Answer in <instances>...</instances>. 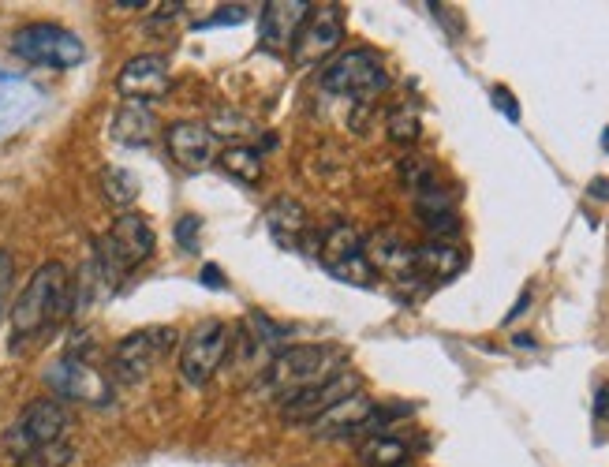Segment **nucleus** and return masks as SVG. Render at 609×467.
I'll return each instance as SVG.
<instances>
[{"instance_id":"nucleus-26","label":"nucleus","mask_w":609,"mask_h":467,"mask_svg":"<svg viewBox=\"0 0 609 467\" xmlns=\"http://www.w3.org/2000/svg\"><path fill=\"white\" fill-rule=\"evenodd\" d=\"M199 232H202V221L195 213H184V217L176 221V243H180L184 251H199Z\"/></svg>"},{"instance_id":"nucleus-6","label":"nucleus","mask_w":609,"mask_h":467,"mask_svg":"<svg viewBox=\"0 0 609 467\" xmlns=\"http://www.w3.org/2000/svg\"><path fill=\"white\" fill-rule=\"evenodd\" d=\"M385 83H389V75L374 49H348L322 68V86L340 98H370L385 90Z\"/></svg>"},{"instance_id":"nucleus-10","label":"nucleus","mask_w":609,"mask_h":467,"mask_svg":"<svg viewBox=\"0 0 609 467\" xmlns=\"http://www.w3.org/2000/svg\"><path fill=\"white\" fill-rule=\"evenodd\" d=\"M340 38H344V8L340 4H314L311 15L303 19V27L296 30L292 60L299 68H314L329 53H337Z\"/></svg>"},{"instance_id":"nucleus-35","label":"nucleus","mask_w":609,"mask_h":467,"mask_svg":"<svg viewBox=\"0 0 609 467\" xmlns=\"http://www.w3.org/2000/svg\"><path fill=\"white\" fill-rule=\"evenodd\" d=\"M602 146H606V150H609V128H606V135H602Z\"/></svg>"},{"instance_id":"nucleus-12","label":"nucleus","mask_w":609,"mask_h":467,"mask_svg":"<svg viewBox=\"0 0 609 467\" xmlns=\"http://www.w3.org/2000/svg\"><path fill=\"white\" fill-rule=\"evenodd\" d=\"M116 90L128 101H142V105L165 98L169 94V64H165V57H154V53L131 57L116 75Z\"/></svg>"},{"instance_id":"nucleus-5","label":"nucleus","mask_w":609,"mask_h":467,"mask_svg":"<svg viewBox=\"0 0 609 467\" xmlns=\"http://www.w3.org/2000/svg\"><path fill=\"white\" fill-rule=\"evenodd\" d=\"M94 247H98L101 273H105V277H120V273L142 266L146 258L154 255L157 236L142 213H124V217H116L113 221L109 236L98 240Z\"/></svg>"},{"instance_id":"nucleus-22","label":"nucleus","mask_w":609,"mask_h":467,"mask_svg":"<svg viewBox=\"0 0 609 467\" xmlns=\"http://www.w3.org/2000/svg\"><path fill=\"white\" fill-rule=\"evenodd\" d=\"M101 195H105V202H109V206L128 210L131 202L139 199V180H135V172L120 169V165L101 169Z\"/></svg>"},{"instance_id":"nucleus-13","label":"nucleus","mask_w":609,"mask_h":467,"mask_svg":"<svg viewBox=\"0 0 609 467\" xmlns=\"http://www.w3.org/2000/svg\"><path fill=\"white\" fill-rule=\"evenodd\" d=\"M359 374H352V370H340L337 378H329L326 385H314V389H307V393H299V397L284 400V419L288 423H314L318 415H326L333 404H340L344 397H352V393H359Z\"/></svg>"},{"instance_id":"nucleus-4","label":"nucleus","mask_w":609,"mask_h":467,"mask_svg":"<svg viewBox=\"0 0 609 467\" xmlns=\"http://www.w3.org/2000/svg\"><path fill=\"white\" fill-rule=\"evenodd\" d=\"M71 426V415L60 400H34L23 408V415L15 419L8 430V449L15 456H38V453H57L64 434Z\"/></svg>"},{"instance_id":"nucleus-16","label":"nucleus","mask_w":609,"mask_h":467,"mask_svg":"<svg viewBox=\"0 0 609 467\" xmlns=\"http://www.w3.org/2000/svg\"><path fill=\"white\" fill-rule=\"evenodd\" d=\"M311 8L314 4H307V0H270V4H262V15H258L262 45L266 49H288L296 42V30L303 27Z\"/></svg>"},{"instance_id":"nucleus-33","label":"nucleus","mask_w":609,"mask_h":467,"mask_svg":"<svg viewBox=\"0 0 609 467\" xmlns=\"http://www.w3.org/2000/svg\"><path fill=\"white\" fill-rule=\"evenodd\" d=\"M527 307H531V292H524V296L516 299V307H512V311L505 314V322H516V318H520V314H524Z\"/></svg>"},{"instance_id":"nucleus-28","label":"nucleus","mask_w":609,"mask_h":467,"mask_svg":"<svg viewBox=\"0 0 609 467\" xmlns=\"http://www.w3.org/2000/svg\"><path fill=\"white\" fill-rule=\"evenodd\" d=\"M490 98H494V109H501V113L509 116L512 124L520 120V105H516V98H512L509 86H494V94H490Z\"/></svg>"},{"instance_id":"nucleus-24","label":"nucleus","mask_w":609,"mask_h":467,"mask_svg":"<svg viewBox=\"0 0 609 467\" xmlns=\"http://www.w3.org/2000/svg\"><path fill=\"white\" fill-rule=\"evenodd\" d=\"M389 139L400 142V146L419 139V109L415 105H400L389 113Z\"/></svg>"},{"instance_id":"nucleus-19","label":"nucleus","mask_w":609,"mask_h":467,"mask_svg":"<svg viewBox=\"0 0 609 467\" xmlns=\"http://www.w3.org/2000/svg\"><path fill=\"white\" fill-rule=\"evenodd\" d=\"M307 210H303V202L288 199V195H281V199L270 202V210H266V228H270V236L281 247H299L303 243V236H307Z\"/></svg>"},{"instance_id":"nucleus-17","label":"nucleus","mask_w":609,"mask_h":467,"mask_svg":"<svg viewBox=\"0 0 609 467\" xmlns=\"http://www.w3.org/2000/svg\"><path fill=\"white\" fill-rule=\"evenodd\" d=\"M370 411H374V400L359 389V393L344 397L340 404H333L326 415H318V419H314V434H322V438H348V434H359Z\"/></svg>"},{"instance_id":"nucleus-7","label":"nucleus","mask_w":609,"mask_h":467,"mask_svg":"<svg viewBox=\"0 0 609 467\" xmlns=\"http://www.w3.org/2000/svg\"><path fill=\"white\" fill-rule=\"evenodd\" d=\"M318 258H322V266H326L337 281L363 284V288L374 284V269H370L367 251H363V236H359L348 221H333V225L322 232Z\"/></svg>"},{"instance_id":"nucleus-27","label":"nucleus","mask_w":609,"mask_h":467,"mask_svg":"<svg viewBox=\"0 0 609 467\" xmlns=\"http://www.w3.org/2000/svg\"><path fill=\"white\" fill-rule=\"evenodd\" d=\"M12 277H15V266H12V255L0 247V314L8 307V292H12Z\"/></svg>"},{"instance_id":"nucleus-8","label":"nucleus","mask_w":609,"mask_h":467,"mask_svg":"<svg viewBox=\"0 0 609 467\" xmlns=\"http://www.w3.org/2000/svg\"><path fill=\"white\" fill-rule=\"evenodd\" d=\"M172 344H176V333H172V329H139V333L124 337L113 348L109 374H113L120 385L142 382V378L157 367V359L169 352Z\"/></svg>"},{"instance_id":"nucleus-32","label":"nucleus","mask_w":609,"mask_h":467,"mask_svg":"<svg viewBox=\"0 0 609 467\" xmlns=\"http://www.w3.org/2000/svg\"><path fill=\"white\" fill-rule=\"evenodd\" d=\"M587 195H591V199H602V202H606V199H609V180H606V176H598V180H591V187H587Z\"/></svg>"},{"instance_id":"nucleus-14","label":"nucleus","mask_w":609,"mask_h":467,"mask_svg":"<svg viewBox=\"0 0 609 467\" xmlns=\"http://www.w3.org/2000/svg\"><path fill=\"white\" fill-rule=\"evenodd\" d=\"M363 251H367V262L374 273H389L400 284L419 281V273H415V247L400 240L397 232H374L370 240H363Z\"/></svg>"},{"instance_id":"nucleus-18","label":"nucleus","mask_w":609,"mask_h":467,"mask_svg":"<svg viewBox=\"0 0 609 467\" xmlns=\"http://www.w3.org/2000/svg\"><path fill=\"white\" fill-rule=\"evenodd\" d=\"M109 131H113V139L124 142V146H146V142L157 135V116L154 109L142 105V101H124L113 113Z\"/></svg>"},{"instance_id":"nucleus-25","label":"nucleus","mask_w":609,"mask_h":467,"mask_svg":"<svg viewBox=\"0 0 609 467\" xmlns=\"http://www.w3.org/2000/svg\"><path fill=\"white\" fill-rule=\"evenodd\" d=\"M400 180L408 187H415V195L423 191V187L434 184V169H430V161L423 157H404V165H400Z\"/></svg>"},{"instance_id":"nucleus-31","label":"nucleus","mask_w":609,"mask_h":467,"mask_svg":"<svg viewBox=\"0 0 609 467\" xmlns=\"http://www.w3.org/2000/svg\"><path fill=\"white\" fill-rule=\"evenodd\" d=\"M206 288H225V277H221V269L217 266H202V277H199Z\"/></svg>"},{"instance_id":"nucleus-36","label":"nucleus","mask_w":609,"mask_h":467,"mask_svg":"<svg viewBox=\"0 0 609 467\" xmlns=\"http://www.w3.org/2000/svg\"><path fill=\"white\" fill-rule=\"evenodd\" d=\"M23 467H27V464H23Z\"/></svg>"},{"instance_id":"nucleus-9","label":"nucleus","mask_w":609,"mask_h":467,"mask_svg":"<svg viewBox=\"0 0 609 467\" xmlns=\"http://www.w3.org/2000/svg\"><path fill=\"white\" fill-rule=\"evenodd\" d=\"M228 352V326L221 318H206L184 337L180 348V378L187 385H206L217 374Z\"/></svg>"},{"instance_id":"nucleus-3","label":"nucleus","mask_w":609,"mask_h":467,"mask_svg":"<svg viewBox=\"0 0 609 467\" xmlns=\"http://www.w3.org/2000/svg\"><path fill=\"white\" fill-rule=\"evenodd\" d=\"M12 53L19 60H27V64H38V68L68 71V68H79L86 60V45L83 38L71 34L68 27H57V23H27V27L15 30Z\"/></svg>"},{"instance_id":"nucleus-11","label":"nucleus","mask_w":609,"mask_h":467,"mask_svg":"<svg viewBox=\"0 0 609 467\" xmlns=\"http://www.w3.org/2000/svg\"><path fill=\"white\" fill-rule=\"evenodd\" d=\"M45 382L68 400H86V404H105L109 400V382L86 363L83 355H64L60 363L49 367Z\"/></svg>"},{"instance_id":"nucleus-20","label":"nucleus","mask_w":609,"mask_h":467,"mask_svg":"<svg viewBox=\"0 0 609 467\" xmlns=\"http://www.w3.org/2000/svg\"><path fill=\"white\" fill-rule=\"evenodd\" d=\"M464 251L453 247L449 240H426L423 247H415V273L419 277H434V281H449L464 269Z\"/></svg>"},{"instance_id":"nucleus-23","label":"nucleus","mask_w":609,"mask_h":467,"mask_svg":"<svg viewBox=\"0 0 609 467\" xmlns=\"http://www.w3.org/2000/svg\"><path fill=\"white\" fill-rule=\"evenodd\" d=\"M221 169L228 176H236L240 184H258L262 180V154L251 150V146H228L221 154Z\"/></svg>"},{"instance_id":"nucleus-30","label":"nucleus","mask_w":609,"mask_h":467,"mask_svg":"<svg viewBox=\"0 0 609 467\" xmlns=\"http://www.w3.org/2000/svg\"><path fill=\"white\" fill-rule=\"evenodd\" d=\"M595 419H598V423H609V382L598 385V393H595Z\"/></svg>"},{"instance_id":"nucleus-15","label":"nucleus","mask_w":609,"mask_h":467,"mask_svg":"<svg viewBox=\"0 0 609 467\" xmlns=\"http://www.w3.org/2000/svg\"><path fill=\"white\" fill-rule=\"evenodd\" d=\"M165 146H169V157L187 172H199L213 161V131L206 124H195V120H180L165 131Z\"/></svg>"},{"instance_id":"nucleus-34","label":"nucleus","mask_w":609,"mask_h":467,"mask_svg":"<svg viewBox=\"0 0 609 467\" xmlns=\"http://www.w3.org/2000/svg\"><path fill=\"white\" fill-rule=\"evenodd\" d=\"M113 8H146V0H113Z\"/></svg>"},{"instance_id":"nucleus-21","label":"nucleus","mask_w":609,"mask_h":467,"mask_svg":"<svg viewBox=\"0 0 609 467\" xmlns=\"http://www.w3.org/2000/svg\"><path fill=\"white\" fill-rule=\"evenodd\" d=\"M359 460L367 467H408L411 449H408V441H400V438L370 434V438L359 445Z\"/></svg>"},{"instance_id":"nucleus-1","label":"nucleus","mask_w":609,"mask_h":467,"mask_svg":"<svg viewBox=\"0 0 609 467\" xmlns=\"http://www.w3.org/2000/svg\"><path fill=\"white\" fill-rule=\"evenodd\" d=\"M68 311H71L68 269L60 266V262H45V266H38L30 273V281L23 284L19 299L12 303L15 348L34 337H42L45 329L57 326Z\"/></svg>"},{"instance_id":"nucleus-29","label":"nucleus","mask_w":609,"mask_h":467,"mask_svg":"<svg viewBox=\"0 0 609 467\" xmlns=\"http://www.w3.org/2000/svg\"><path fill=\"white\" fill-rule=\"evenodd\" d=\"M247 15H251V12H247L243 4H232L228 12H217V15H213V19H206V27H213V23H243Z\"/></svg>"},{"instance_id":"nucleus-2","label":"nucleus","mask_w":609,"mask_h":467,"mask_svg":"<svg viewBox=\"0 0 609 467\" xmlns=\"http://www.w3.org/2000/svg\"><path fill=\"white\" fill-rule=\"evenodd\" d=\"M340 352L326 348V344H292L270 359L266 367V385L273 393H281L284 400L307 393L314 385H326L329 378L340 374Z\"/></svg>"}]
</instances>
